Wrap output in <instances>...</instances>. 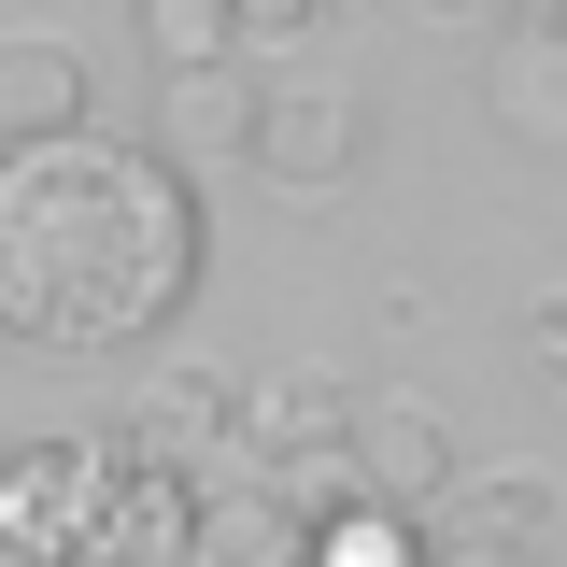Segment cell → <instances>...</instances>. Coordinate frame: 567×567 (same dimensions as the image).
Masks as SVG:
<instances>
[{
    "instance_id": "6da1fadb",
    "label": "cell",
    "mask_w": 567,
    "mask_h": 567,
    "mask_svg": "<svg viewBox=\"0 0 567 567\" xmlns=\"http://www.w3.org/2000/svg\"><path fill=\"white\" fill-rule=\"evenodd\" d=\"M213 270L199 171L128 128L0 142V341L29 354H142L185 327Z\"/></svg>"
},
{
    "instance_id": "7a4b0ae2",
    "label": "cell",
    "mask_w": 567,
    "mask_h": 567,
    "mask_svg": "<svg viewBox=\"0 0 567 567\" xmlns=\"http://www.w3.org/2000/svg\"><path fill=\"white\" fill-rule=\"evenodd\" d=\"M128 511H142V454L128 440H14L0 454V567H128Z\"/></svg>"
},
{
    "instance_id": "3957f363",
    "label": "cell",
    "mask_w": 567,
    "mask_h": 567,
    "mask_svg": "<svg viewBox=\"0 0 567 567\" xmlns=\"http://www.w3.org/2000/svg\"><path fill=\"white\" fill-rule=\"evenodd\" d=\"M241 171L284 185V199H341L354 171H369V114H354L341 85H284L270 114H256V142H241Z\"/></svg>"
},
{
    "instance_id": "277c9868",
    "label": "cell",
    "mask_w": 567,
    "mask_h": 567,
    "mask_svg": "<svg viewBox=\"0 0 567 567\" xmlns=\"http://www.w3.org/2000/svg\"><path fill=\"white\" fill-rule=\"evenodd\" d=\"M114 440H128L142 468H171V483H213V454H241V383H213V369H156Z\"/></svg>"
},
{
    "instance_id": "5b68a950",
    "label": "cell",
    "mask_w": 567,
    "mask_h": 567,
    "mask_svg": "<svg viewBox=\"0 0 567 567\" xmlns=\"http://www.w3.org/2000/svg\"><path fill=\"white\" fill-rule=\"evenodd\" d=\"M341 468H354L369 496H398V511H440V496H454V425L425 412V398H398V383H383V398H354Z\"/></svg>"
},
{
    "instance_id": "8992f818",
    "label": "cell",
    "mask_w": 567,
    "mask_h": 567,
    "mask_svg": "<svg viewBox=\"0 0 567 567\" xmlns=\"http://www.w3.org/2000/svg\"><path fill=\"white\" fill-rule=\"evenodd\" d=\"M185 567H298V496H284L270 468L199 483V511H185Z\"/></svg>"
},
{
    "instance_id": "52a82bcc",
    "label": "cell",
    "mask_w": 567,
    "mask_h": 567,
    "mask_svg": "<svg viewBox=\"0 0 567 567\" xmlns=\"http://www.w3.org/2000/svg\"><path fill=\"white\" fill-rule=\"evenodd\" d=\"M354 398L341 383H312V369H270V383H241V454L256 468H312V454H341Z\"/></svg>"
},
{
    "instance_id": "ba28073f",
    "label": "cell",
    "mask_w": 567,
    "mask_h": 567,
    "mask_svg": "<svg viewBox=\"0 0 567 567\" xmlns=\"http://www.w3.org/2000/svg\"><path fill=\"white\" fill-rule=\"evenodd\" d=\"M440 539H425V511H398V496L341 483L327 511H298V567H425Z\"/></svg>"
},
{
    "instance_id": "9c48e42d",
    "label": "cell",
    "mask_w": 567,
    "mask_h": 567,
    "mask_svg": "<svg viewBox=\"0 0 567 567\" xmlns=\"http://www.w3.org/2000/svg\"><path fill=\"white\" fill-rule=\"evenodd\" d=\"M58 128H85V58L14 29L0 43V142H58Z\"/></svg>"
},
{
    "instance_id": "30bf717a",
    "label": "cell",
    "mask_w": 567,
    "mask_h": 567,
    "mask_svg": "<svg viewBox=\"0 0 567 567\" xmlns=\"http://www.w3.org/2000/svg\"><path fill=\"white\" fill-rule=\"evenodd\" d=\"M256 114H270V85H256L241 58L171 71V156H241V142H256Z\"/></svg>"
},
{
    "instance_id": "8fae6325",
    "label": "cell",
    "mask_w": 567,
    "mask_h": 567,
    "mask_svg": "<svg viewBox=\"0 0 567 567\" xmlns=\"http://www.w3.org/2000/svg\"><path fill=\"white\" fill-rule=\"evenodd\" d=\"M496 114H511V142H539V156H554V142H567V43L511 29V43H496Z\"/></svg>"
},
{
    "instance_id": "7c38bea8",
    "label": "cell",
    "mask_w": 567,
    "mask_h": 567,
    "mask_svg": "<svg viewBox=\"0 0 567 567\" xmlns=\"http://www.w3.org/2000/svg\"><path fill=\"white\" fill-rule=\"evenodd\" d=\"M440 539H525V554H539V539H554V496L511 483V468H483V483L454 468V496H440Z\"/></svg>"
},
{
    "instance_id": "4fadbf2b",
    "label": "cell",
    "mask_w": 567,
    "mask_h": 567,
    "mask_svg": "<svg viewBox=\"0 0 567 567\" xmlns=\"http://www.w3.org/2000/svg\"><path fill=\"white\" fill-rule=\"evenodd\" d=\"M142 43H156L171 71H213V58H241V43H227V0H142Z\"/></svg>"
},
{
    "instance_id": "5bb4252c",
    "label": "cell",
    "mask_w": 567,
    "mask_h": 567,
    "mask_svg": "<svg viewBox=\"0 0 567 567\" xmlns=\"http://www.w3.org/2000/svg\"><path fill=\"white\" fill-rule=\"evenodd\" d=\"M327 29V0H227V43L241 58H270V43H312Z\"/></svg>"
},
{
    "instance_id": "9a60e30c",
    "label": "cell",
    "mask_w": 567,
    "mask_h": 567,
    "mask_svg": "<svg viewBox=\"0 0 567 567\" xmlns=\"http://www.w3.org/2000/svg\"><path fill=\"white\" fill-rule=\"evenodd\" d=\"M525 354H539V383L567 398V298H539V312H525Z\"/></svg>"
},
{
    "instance_id": "2e32d148",
    "label": "cell",
    "mask_w": 567,
    "mask_h": 567,
    "mask_svg": "<svg viewBox=\"0 0 567 567\" xmlns=\"http://www.w3.org/2000/svg\"><path fill=\"white\" fill-rule=\"evenodd\" d=\"M425 567H539V554H525V539H440Z\"/></svg>"
},
{
    "instance_id": "e0dca14e",
    "label": "cell",
    "mask_w": 567,
    "mask_h": 567,
    "mask_svg": "<svg viewBox=\"0 0 567 567\" xmlns=\"http://www.w3.org/2000/svg\"><path fill=\"white\" fill-rule=\"evenodd\" d=\"M412 14H440V29H483V14H511V0H412Z\"/></svg>"
},
{
    "instance_id": "ac0fdd59",
    "label": "cell",
    "mask_w": 567,
    "mask_h": 567,
    "mask_svg": "<svg viewBox=\"0 0 567 567\" xmlns=\"http://www.w3.org/2000/svg\"><path fill=\"white\" fill-rule=\"evenodd\" d=\"M525 29H539V43H567V0H525Z\"/></svg>"
}]
</instances>
